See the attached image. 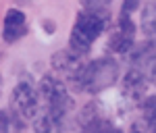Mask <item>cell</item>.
<instances>
[{
	"label": "cell",
	"instance_id": "cell-8",
	"mask_svg": "<svg viewBox=\"0 0 156 133\" xmlns=\"http://www.w3.org/2000/svg\"><path fill=\"white\" fill-rule=\"evenodd\" d=\"M129 54V62H131L133 69H140V71H152L156 62V42L154 40H144L142 44H133V48L127 52Z\"/></svg>",
	"mask_w": 156,
	"mask_h": 133
},
{
	"label": "cell",
	"instance_id": "cell-18",
	"mask_svg": "<svg viewBox=\"0 0 156 133\" xmlns=\"http://www.w3.org/2000/svg\"><path fill=\"white\" fill-rule=\"evenodd\" d=\"M150 73H152V81H154V85H156V62H154V67H152Z\"/></svg>",
	"mask_w": 156,
	"mask_h": 133
},
{
	"label": "cell",
	"instance_id": "cell-5",
	"mask_svg": "<svg viewBox=\"0 0 156 133\" xmlns=\"http://www.w3.org/2000/svg\"><path fill=\"white\" fill-rule=\"evenodd\" d=\"M135 44V23L131 21V15H121L115 29L108 37V50L115 54H127Z\"/></svg>",
	"mask_w": 156,
	"mask_h": 133
},
{
	"label": "cell",
	"instance_id": "cell-7",
	"mask_svg": "<svg viewBox=\"0 0 156 133\" xmlns=\"http://www.w3.org/2000/svg\"><path fill=\"white\" fill-rule=\"evenodd\" d=\"M29 25H27V17L23 11L19 9H9L4 15V23H2V37L6 44H15L21 37L27 36Z\"/></svg>",
	"mask_w": 156,
	"mask_h": 133
},
{
	"label": "cell",
	"instance_id": "cell-11",
	"mask_svg": "<svg viewBox=\"0 0 156 133\" xmlns=\"http://www.w3.org/2000/svg\"><path fill=\"white\" fill-rule=\"evenodd\" d=\"M142 29H144L146 40L156 42V0H150L144 4L142 11Z\"/></svg>",
	"mask_w": 156,
	"mask_h": 133
},
{
	"label": "cell",
	"instance_id": "cell-14",
	"mask_svg": "<svg viewBox=\"0 0 156 133\" xmlns=\"http://www.w3.org/2000/svg\"><path fill=\"white\" fill-rule=\"evenodd\" d=\"M81 4L83 9H92V11H108L112 0H81Z\"/></svg>",
	"mask_w": 156,
	"mask_h": 133
},
{
	"label": "cell",
	"instance_id": "cell-10",
	"mask_svg": "<svg viewBox=\"0 0 156 133\" xmlns=\"http://www.w3.org/2000/svg\"><path fill=\"white\" fill-rule=\"evenodd\" d=\"M148 79H146V73L140 71V69H129V73L125 75V79H123V94L127 96V100H131V102H140L146 94V83Z\"/></svg>",
	"mask_w": 156,
	"mask_h": 133
},
{
	"label": "cell",
	"instance_id": "cell-13",
	"mask_svg": "<svg viewBox=\"0 0 156 133\" xmlns=\"http://www.w3.org/2000/svg\"><path fill=\"white\" fill-rule=\"evenodd\" d=\"M25 127V123L11 110H0V133H19Z\"/></svg>",
	"mask_w": 156,
	"mask_h": 133
},
{
	"label": "cell",
	"instance_id": "cell-1",
	"mask_svg": "<svg viewBox=\"0 0 156 133\" xmlns=\"http://www.w3.org/2000/svg\"><path fill=\"white\" fill-rule=\"evenodd\" d=\"M40 112L31 121L36 133H54L67 127V119L73 110V98L67 85L54 75H44L37 83Z\"/></svg>",
	"mask_w": 156,
	"mask_h": 133
},
{
	"label": "cell",
	"instance_id": "cell-4",
	"mask_svg": "<svg viewBox=\"0 0 156 133\" xmlns=\"http://www.w3.org/2000/svg\"><path fill=\"white\" fill-rule=\"evenodd\" d=\"M11 112H15L23 123H31L40 112V92L37 85L23 79L15 85L11 98Z\"/></svg>",
	"mask_w": 156,
	"mask_h": 133
},
{
	"label": "cell",
	"instance_id": "cell-15",
	"mask_svg": "<svg viewBox=\"0 0 156 133\" xmlns=\"http://www.w3.org/2000/svg\"><path fill=\"white\" fill-rule=\"evenodd\" d=\"M90 133H123V131H121L119 127H115L110 121H104L102 125H98L96 129H92Z\"/></svg>",
	"mask_w": 156,
	"mask_h": 133
},
{
	"label": "cell",
	"instance_id": "cell-2",
	"mask_svg": "<svg viewBox=\"0 0 156 133\" xmlns=\"http://www.w3.org/2000/svg\"><path fill=\"white\" fill-rule=\"evenodd\" d=\"M106 25L108 11H92V9L79 11L73 23L71 36H69V50L79 56H85L92 48V44L102 36Z\"/></svg>",
	"mask_w": 156,
	"mask_h": 133
},
{
	"label": "cell",
	"instance_id": "cell-19",
	"mask_svg": "<svg viewBox=\"0 0 156 133\" xmlns=\"http://www.w3.org/2000/svg\"><path fill=\"white\" fill-rule=\"evenodd\" d=\"M0 85H2V75H0Z\"/></svg>",
	"mask_w": 156,
	"mask_h": 133
},
{
	"label": "cell",
	"instance_id": "cell-6",
	"mask_svg": "<svg viewBox=\"0 0 156 133\" xmlns=\"http://www.w3.org/2000/svg\"><path fill=\"white\" fill-rule=\"evenodd\" d=\"M81 67H83V56L71 52L69 48L60 50V52H56L52 56V69H54V73L58 75V79L65 85H71L73 87L77 75L81 71Z\"/></svg>",
	"mask_w": 156,
	"mask_h": 133
},
{
	"label": "cell",
	"instance_id": "cell-3",
	"mask_svg": "<svg viewBox=\"0 0 156 133\" xmlns=\"http://www.w3.org/2000/svg\"><path fill=\"white\" fill-rule=\"evenodd\" d=\"M117 79H119V62L112 56H100L96 61L83 62L73 83V89L85 94H100L117 83Z\"/></svg>",
	"mask_w": 156,
	"mask_h": 133
},
{
	"label": "cell",
	"instance_id": "cell-9",
	"mask_svg": "<svg viewBox=\"0 0 156 133\" xmlns=\"http://www.w3.org/2000/svg\"><path fill=\"white\" fill-rule=\"evenodd\" d=\"M106 121L104 119V110H102V104L98 100H92L87 102L83 108L79 110L77 114V127L81 129V133H90L92 129H96L98 125Z\"/></svg>",
	"mask_w": 156,
	"mask_h": 133
},
{
	"label": "cell",
	"instance_id": "cell-17",
	"mask_svg": "<svg viewBox=\"0 0 156 133\" xmlns=\"http://www.w3.org/2000/svg\"><path fill=\"white\" fill-rule=\"evenodd\" d=\"M127 133H146V127L142 125V123H133Z\"/></svg>",
	"mask_w": 156,
	"mask_h": 133
},
{
	"label": "cell",
	"instance_id": "cell-16",
	"mask_svg": "<svg viewBox=\"0 0 156 133\" xmlns=\"http://www.w3.org/2000/svg\"><path fill=\"white\" fill-rule=\"evenodd\" d=\"M142 4V0H123V9H121V15H131L133 11H137Z\"/></svg>",
	"mask_w": 156,
	"mask_h": 133
},
{
	"label": "cell",
	"instance_id": "cell-12",
	"mask_svg": "<svg viewBox=\"0 0 156 133\" xmlns=\"http://www.w3.org/2000/svg\"><path fill=\"white\" fill-rule=\"evenodd\" d=\"M142 106V117H144V127L150 133H156V96H148L140 100Z\"/></svg>",
	"mask_w": 156,
	"mask_h": 133
}]
</instances>
